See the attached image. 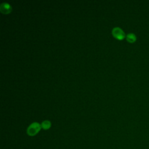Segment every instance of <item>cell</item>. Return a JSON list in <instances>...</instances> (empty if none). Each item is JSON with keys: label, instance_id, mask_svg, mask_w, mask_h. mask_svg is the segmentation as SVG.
<instances>
[{"label": "cell", "instance_id": "obj_5", "mask_svg": "<svg viewBox=\"0 0 149 149\" xmlns=\"http://www.w3.org/2000/svg\"><path fill=\"white\" fill-rule=\"evenodd\" d=\"M126 40L129 42H133L136 40V36L133 33H129L126 36Z\"/></svg>", "mask_w": 149, "mask_h": 149}, {"label": "cell", "instance_id": "obj_2", "mask_svg": "<svg viewBox=\"0 0 149 149\" xmlns=\"http://www.w3.org/2000/svg\"><path fill=\"white\" fill-rule=\"evenodd\" d=\"M112 34L113 36L118 40H122L125 37V34L124 31L118 27H115L112 30Z\"/></svg>", "mask_w": 149, "mask_h": 149}, {"label": "cell", "instance_id": "obj_1", "mask_svg": "<svg viewBox=\"0 0 149 149\" xmlns=\"http://www.w3.org/2000/svg\"><path fill=\"white\" fill-rule=\"evenodd\" d=\"M41 126L37 122H33L31 123L27 129V133L30 136H35L40 130Z\"/></svg>", "mask_w": 149, "mask_h": 149}, {"label": "cell", "instance_id": "obj_4", "mask_svg": "<svg viewBox=\"0 0 149 149\" xmlns=\"http://www.w3.org/2000/svg\"><path fill=\"white\" fill-rule=\"evenodd\" d=\"M51 126V123L50 122V121L48 120H44L43 122H42L41 124V126L42 129H45V130H47L48 129L50 128Z\"/></svg>", "mask_w": 149, "mask_h": 149}, {"label": "cell", "instance_id": "obj_3", "mask_svg": "<svg viewBox=\"0 0 149 149\" xmlns=\"http://www.w3.org/2000/svg\"><path fill=\"white\" fill-rule=\"evenodd\" d=\"M0 11L3 14H9L12 11V6L7 2H2L0 5Z\"/></svg>", "mask_w": 149, "mask_h": 149}]
</instances>
